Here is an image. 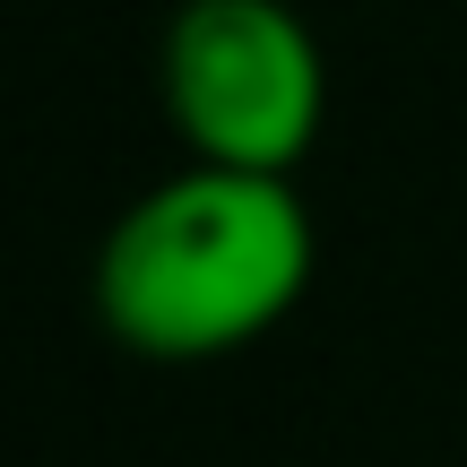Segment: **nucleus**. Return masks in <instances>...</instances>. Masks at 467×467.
<instances>
[{
  "instance_id": "f03ea898",
  "label": "nucleus",
  "mask_w": 467,
  "mask_h": 467,
  "mask_svg": "<svg viewBox=\"0 0 467 467\" xmlns=\"http://www.w3.org/2000/svg\"><path fill=\"white\" fill-rule=\"evenodd\" d=\"M156 87L191 156L251 173H295L329 113V61L285 0H182Z\"/></svg>"
},
{
  "instance_id": "f257e3e1",
  "label": "nucleus",
  "mask_w": 467,
  "mask_h": 467,
  "mask_svg": "<svg viewBox=\"0 0 467 467\" xmlns=\"http://www.w3.org/2000/svg\"><path fill=\"white\" fill-rule=\"evenodd\" d=\"M312 208L285 173L208 165L139 191L96 243V320L148 364H208L268 337L312 285Z\"/></svg>"
}]
</instances>
